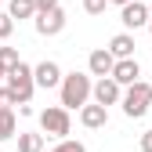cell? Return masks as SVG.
<instances>
[{
	"instance_id": "cell-1",
	"label": "cell",
	"mask_w": 152,
	"mask_h": 152,
	"mask_svg": "<svg viewBox=\"0 0 152 152\" xmlns=\"http://www.w3.org/2000/svg\"><path fill=\"white\" fill-rule=\"evenodd\" d=\"M91 87H94V80H91L87 72H80V69L62 72V83H58V105H62L65 112L83 109V105L91 102Z\"/></svg>"
},
{
	"instance_id": "cell-2",
	"label": "cell",
	"mask_w": 152,
	"mask_h": 152,
	"mask_svg": "<svg viewBox=\"0 0 152 152\" xmlns=\"http://www.w3.org/2000/svg\"><path fill=\"white\" fill-rule=\"evenodd\" d=\"M4 87H7V94L15 98V105H29L33 102V91H36V83H33V65L29 62H18L15 69H7Z\"/></svg>"
},
{
	"instance_id": "cell-3",
	"label": "cell",
	"mask_w": 152,
	"mask_h": 152,
	"mask_svg": "<svg viewBox=\"0 0 152 152\" xmlns=\"http://www.w3.org/2000/svg\"><path fill=\"white\" fill-rule=\"evenodd\" d=\"M120 109H123V116H127V120H141L145 112L152 109V83L138 80V83L123 87V98H120Z\"/></svg>"
},
{
	"instance_id": "cell-4",
	"label": "cell",
	"mask_w": 152,
	"mask_h": 152,
	"mask_svg": "<svg viewBox=\"0 0 152 152\" xmlns=\"http://www.w3.org/2000/svg\"><path fill=\"white\" fill-rule=\"evenodd\" d=\"M69 130H72V116L62 109V105H47L40 112V134L44 138H69Z\"/></svg>"
},
{
	"instance_id": "cell-5",
	"label": "cell",
	"mask_w": 152,
	"mask_h": 152,
	"mask_svg": "<svg viewBox=\"0 0 152 152\" xmlns=\"http://www.w3.org/2000/svg\"><path fill=\"white\" fill-rule=\"evenodd\" d=\"M120 98H123V87L116 83V80H94V87H91V102L94 105H102V109H109V105H120Z\"/></svg>"
},
{
	"instance_id": "cell-6",
	"label": "cell",
	"mask_w": 152,
	"mask_h": 152,
	"mask_svg": "<svg viewBox=\"0 0 152 152\" xmlns=\"http://www.w3.org/2000/svg\"><path fill=\"white\" fill-rule=\"evenodd\" d=\"M65 22H69V18H65V11H62V7H54V11L36 15V18H33V29L40 33V36H58V33L65 29Z\"/></svg>"
},
{
	"instance_id": "cell-7",
	"label": "cell",
	"mask_w": 152,
	"mask_h": 152,
	"mask_svg": "<svg viewBox=\"0 0 152 152\" xmlns=\"http://www.w3.org/2000/svg\"><path fill=\"white\" fill-rule=\"evenodd\" d=\"M33 83H36V87H44V91L58 87V83H62V65H58V62H51V58L36 62V65H33Z\"/></svg>"
},
{
	"instance_id": "cell-8",
	"label": "cell",
	"mask_w": 152,
	"mask_h": 152,
	"mask_svg": "<svg viewBox=\"0 0 152 152\" xmlns=\"http://www.w3.org/2000/svg\"><path fill=\"white\" fill-rule=\"evenodd\" d=\"M120 22H123V33L148 26V4H141V0H130V4H123V7H120Z\"/></svg>"
},
{
	"instance_id": "cell-9",
	"label": "cell",
	"mask_w": 152,
	"mask_h": 152,
	"mask_svg": "<svg viewBox=\"0 0 152 152\" xmlns=\"http://www.w3.org/2000/svg\"><path fill=\"white\" fill-rule=\"evenodd\" d=\"M112 65H116V58H112L105 47H94V51L87 54V76L105 80V76H112Z\"/></svg>"
},
{
	"instance_id": "cell-10",
	"label": "cell",
	"mask_w": 152,
	"mask_h": 152,
	"mask_svg": "<svg viewBox=\"0 0 152 152\" xmlns=\"http://www.w3.org/2000/svg\"><path fill=\"white\" fill-rule=\"evenodd\" d=\"M109 80H116L120 87L138 83V80H141V65H138V58H123V62H116V65H112V76H109Z\"/></svg>"
},
{
	"instance_id": "cell-11",
	"label": "cell",
	"mask_w": 152,
	"mask_h": 152,
	"mask_svg": "<svg viewBox=\"0 0 152 152\" xmlns=\"http://www.w3.org/2000/svg\"><path fill=\"white\" fill-rule=\"evenodd\" d=\"M134 33H116V36H112V40H109V54H112V58H116V62H123V58H134Z\"/></svg>"
},
{
	"instance_id": "cell-12",
	"label": "cell",
	"mask_w": 152,
	"mask_h": 152,
	"mask_svg": "<svg viewBox=\"0 0 152 152\" xmlns=\"http://www.w3.org/2000/svg\"><path fill=\"white\" fill-rule=\"evenodd\" d=\"M80 123H83L87 130H102V127L109 123V109H102V105L87 102V105L80 109Z\"/></svg>"
},
{
	"instance_id": "cell-13",
	"label": "cell",
	"mask_w": 152,
	"mask_h": 152,
	"mask_svg": "<svg viewBox=\"0 0 152 152\" xmlns=\"http://www.w3.org/2000/svg\"><path fill=\"white\" fill-rule=\"evenodd\" d=\"M7 18H11V22L36 18V4H33V0H7Z\"/></svg>"
},
{
	"instance_id": "cell-14",
	"label": "cell",
	"mask_w": 152,
	"mask_h": 152,
	"mask_svg": "<svg viewBox=\"0 0 152 152\" xmlns=\"http://www.w3.org/2000/svg\"><path fill=\"white\" fill-rule=\"evenodd\" d=\"M47 138L44 134H36V130H22L18 134V152H44Z\"/></svg>"
},
{
	"instance_id": "cell-15",
	"label": "cell",
	"mask_w": 152,
	"mask_h": 152,
	"mask_svg": "<svg viewBox=\"0 0 152 152\" xmlns=\"http://www.w3.org/2000/svg\"><path fill=\"white\" fill-rule=\"evenodd\" d=\"M15 130H18L15 112H4V116H0V141H11V138H15Z\"/></svg>"
},
{
	"instance_id": "cell-16",
	"label": "cell",
	"mask_w": 152,
	"mask_h": 152,
	"mask_svg": "<svg viewBox=\"0 0 152 152\" xmlns=\"http://www.w3.org/2000/svg\"><path fill=\"white\" fill-rule=\"evenodd\" d=\"M18 62H22V58H18V47H0V65H4V69H15Z\"/></svg>"
},
{
	"instance_id": "cell-17",
	"label": "cell",
	"mask_w": 152,
	"mask_h": 152,
	"mask_svg": "<svg viewBox=\"0 0 152 152\" xmlns=\"http://www.w3.org/2000/svg\"><path fill=\"white\" fill-rule=\"evenodd\" d=\"M51 152H87V145H83V141H72V138H62Z\"/></svg>"
},
{
	"instance_id": "cell-18",
	"label": "cell",
	"mask_w": 152,
	"mask_h": 152,
	"mask_svg": "<svg viewBox=\"0 0 152 152\" xmlns=\"http://www.w3.org/2000/svg\"><path fill=\"white\" fill-rule=\"evenodd\" d=\"M105 7H109V0H83V11H87V15H94V18L105 15Z\"/></svg>"
},
{
	"instance_id": "cell-19",
	"label": "cell",
	"mask_w": 152,
	"mask_h": 152,
	"mask_svg": "<svg viewBox=\"0 0 152 152\" xmlns=\"http://www.w3.org/2000/svg\"><path fill=\"white\" fill-rule=\"evenodd\" d=\"M15 33V22H11V18H7V11L4 7H0V40H7V36Z\"/></svg>"
},
{
	"instance_id": "cell-20",
	"label": "cell",
	"mask_w": 152,
	"mask_h": 152,
	"mask_svg": "<svg viewBox=\"0 0 152 152\" xmlns=\"http://www.w3.org/2000/svg\"><path fill=\"white\" fill-rule=\"evenodd\" d=\"M4 112H15V98L7 94V87H0V116Z\"/></svg>"
},
{
	"instance_id": "cell-21",
	"label": "cell",
	"mask_w": 152,
	"mask_h": 152,
	"mask_svg": "<svg viewBox=\"0 0 152 152\" xmlns=\"http://www.w3.org/2000/svg\"><path fill=\"white\" fill-rule=\"evenodd\" d=\"M36 4V15H44V11H54V7H62L58 0H33Z\"/></svg>"
},
{
	"instance_id": "cell-22",
	"label": "cell",
	"mask_w": 152,
	"mask_h": 152,
	"mask_svg": "<svg viewBox=\"0 0 152 152\" xmlns=\"http://www.w3.org/2000/svg\"><path fill=\"white\" fill-rule=\"evenodd\" d=\"M141 152H152V130H145V134H141Z\"/></svg>"
},
{
	"instance_id": "cell-23",
	"label": "cell",
	"mask_w": 152,
	"mask_h": 152,
	"mask_svg": "<svg viewBox=\"0 0 152 152\" xmlns=\"http://www.w3.org/2000/svg\"><path fill=\"white\" fill-rule=\"evenodd\" d=\"M4 76H7V69H4V65H0V87H4Z\"/></svg>"
},
{
	"instance_id": "cell-24",
	"label": "cell",
	"mask_w": 152,
	"mask_h": 152,
	"mask_svg": "<svg viewBox=\"0 0 152 152\" xmlns=\"http://www.w3.org/2000/svg\"><path fill=\"white\" fill-rule=\"evenodd\" d=\"M109 4H116V7H123V4H130V0H109Z\"/></svg>"
},
{
	"instance_id": "cell-25",
	"label": "cell",
	"mask_w": 152,
	"mask_h": 152,
	"mask_svg": "<svg viewBox=\"0 0 152 152\" xmlns=\"http://www.w3.org/2000/svg\"><path fill=\"white\" fill-rule=\"evenodd\" d=\"M148 22H152V0H148Z\"/></svg>"
},
{
	"instance_id": "cell-26",
	"label": "cell",
	"mask_w": 152,
	"mask_h": 152,
	"mask_svg": "<svg viewBox=\"0 0 152 152\" xmlns=\"http://www.w3.org/2000/svg\"><path fill=\"white\" fill-rule=\"evenodd\" d=\"M148 33H152V22H148Z\"/></svg>"
},
{
	"instance_id": "cell-27",
	"label": "cell",
	"mask_w": 152,
	"mask_h": 152,
	"mask_svg": "<svg viewBox=\"0 0 152 152\" xmlns=\"http://www.w3.org/2000/svg\"><path fill=\"white\" fill-rule=\"evenodd\" d=\"M0 4H4V0H0Z\"/></svg>"
}]
</instances>
